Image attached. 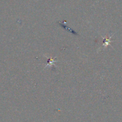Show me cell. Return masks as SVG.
I'll return each instance as SVG.
<instances>
[{
	"label": "cell",
	"mask_w": 122,
	"mask_h": 122,
	"mask_svg": "<svg viewBox=\"0 0 122 122\" xmlns=\"http://www.w3.org/2000/svg\"><path fill=\"white\" fill-rule=\"evenodd\" d=\"M112 38V36H110L108 38H105L104 40V44L102 46H105V47L107 46L108 45H110V43L111 42L110 39Z\"/></svg>",
	"instance_id": "1"
},
{
	"label": "cell",
	"mask_w": 122,
	"mask_h": 122,
	"mask_svg": "<svg viewBox=\"0 0 122 122\" xmlns=\"http://www.w3.org/2000/svg\"><path fill=\"white\" fill-rule=\"evenodd\" d=\"M54 58H50V60H49V63L47 64V65H46V67L47 66H48L49 65H51V64H52V63H53L54 62L56 61H54Z\"/></svg>",
	"instance_id": "2"
}]
</instances>
